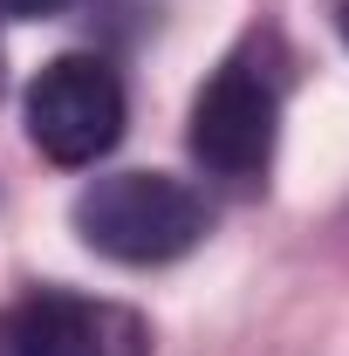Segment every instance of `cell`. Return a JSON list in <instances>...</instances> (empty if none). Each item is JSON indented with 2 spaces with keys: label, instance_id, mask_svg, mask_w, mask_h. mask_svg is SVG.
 Returning <instances> with one entry per match:
<instances>
[{
  "label": "cell",
  "instance_id": "obj_3",
  "mask_svg": "<svg viewBox=\"0 0 349 356\" xmlns=\"http://www.w3.org/2000/svg\"><path fill=\"white\" fill-rule=\"evenodd\" d=\"M28 144L48 165H96L124 137V76L103 55H55L42 76L28 83Z\"/></svg>",
  "mask_w": 349,
  "mask_h": 356
},
{
  "label": "cell",
  "instance_id": "obj_4",
  "mask_svg": "<svg viewBox=\"0 0 349 356\" xmlns=\"http://www.w3.org/2000/svg\"><path fill=\"white\" fill-rule=\"evenodd\" d=\"M0 356H151V322L124 302L35 288L0 315Z\"/></svg>",
  "mask_w": 349,
  "mask_h": 356
},
{
  "label": "cell",
  "instance_id": "obj_6",
  "mask_svg": "<svg viewBox=\"0 0 349 356\" xmlns=\"http://www.w3.org/2000/svg\"><path fill=\"white\" fill-rule=\"evenodd\" d=\"M336 28H343V42H349V0H343V7H336Z\"/></svg>",
  "mask_w": 349,
  "mask_h": 356
},
{
  "label": "cell",
  "instance_id": "obj_5",
  "mask_svg": "<svg viewBox=\"0 0 349 356\" xmlns=\"http://www.w3.org/2000/svg\"><path fill=\"white\" fill-rule=\"evenodd\" d=\"M55 7H69V0H0V21H42Z\"/></svg>",
  "mask_w": 349,
  "mask_h": 356
},
{
  "label": "cell",
  "instance_id": "obj_1",
  "mask_svg": "<svg viewBox=\"0 0 349 356\" xmlns=\"http://www.w3.org/2000/svg\"><path fill=\"white\" fill-rule=\"evenodd\" d=\"M206 199L172 172H110L76 192V233L103 261L124 267H165L206 240Z\"/></svg>",
  "mask_w": 349,
  "mask_h": 356
},
{
  "label": "cell",
  "instance_id": "obj_2",
  "mask_svg": "<svg viewBox=\"0 0 349 356\" xmlns=\"http://www.w3.org/2000/svg\"><path fill=\"white\" fill-rule=\"evenodd\" d=\"M274 137H281V62L274 42L254 35L247 48H233L213 69V83L192 96V124L185 144L213 178L254 185L274 165Z\"/></svg>",
  "mask_w": 349,
  "mask_h": 356
}]
</instances>
